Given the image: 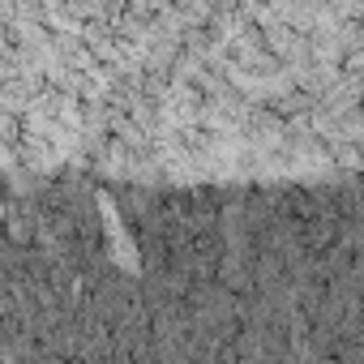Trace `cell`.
Returning a JSON list of instances; mask_svg holds the SVG:
<instances>
[{
    "label": "cell",
    "instance_id": "obj_1",
    "mask_svg": "<svg viewBox=\"0 0 364 364\" xmlns=\"http://www.w3.org/2000/svg\"><path fill=\"white\" fill-rule=\"evenodd\" d=\"M364 77V0H0V107L95 112L124 86Z\"/></svg>",
    "mask_w": 364,
    "mask_h": 364
}]
</instances>
